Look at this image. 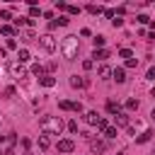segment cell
I'll list each match as a JSON object with an SVG mask.
<instances>
[{"label": "cell", "instance_id": "obj_1", "mask_svg": "<svg viewBox=\"0 0 155 155\" xmlns=\"http://www.w3.org/2000/svg\"><path fill=\"white\" fill-rule=\"evenodd\" d=\"M61 131H63V119L61 116H41V133L61 136Z\"/></svg>", "mask_w": 155, "mask_h": 155}, {"label": "cell", "instance_id": "obj_2", "mask_svg": "<svg viewBox=\"0 0 155 155\" xmlns=\"http://www.w3.org/2000/svg\"><path fill=\"white\" fill-rule=\"evenodd\" d=\"M61 53H63V58H75L78 56V36H65L61 41Z\"/></svg>", "mask_w": 155, "mask_h": 155}, {"label": "cell", "instance_id": "obj_3", "mask_svg": "<svg viewBox=\"0 0 155 155\" xmlns=\"http://www.w3.org/2000/svg\"><path fill=\"white\" fill-rule=\"evenodd\" d=\"M39 44H41V48H44L46 53H53V51L58 48V44H56V39H53L51 34H44V36H39Z\"/></svg>", "mask_w": 155, "mask_h": 155}, {"label": "cell", "instance_id": "obj_4", "mask_svg": "<svg viewBox=\"0 0 155 155\" xmlns=\"http://www.w3.org/2000/svg\"><path fill=\"white\" fill-rule=\"evenodd\" d=\"M7 68H10V75H12L15 80H24V78H29V73H27V68H24L22 63H10Z\"/></svg>", "mask_w": 155, "mask_h": 155}, {"label": "cell", "instance_id": "obj_5", "mask_svg": "<svg viewBox=\"0 0 155 155\" xmlns=\"http://www.w3.org/2000/svg\"><path fill=\"white\" fill-rule=\"evenodd\" d=\"M58 150H61V153H73V150H75V140H70V138L58 140Z\"/></svg>", "mask_w": 155, "mask_h": 155}, {"label": "cell", "instance_id": "obj_6", "mask_svg": "<svg viewBox=\"0 0 155 155\" xmlns=\"http://www.w3.org/2000/svg\"><path fill=\"white\" fill-rule=\"evenodd\" d=\"M90 150L92 153H104L107 150V143L99 140V138H90Z\"/></svg>", "mask_w": 155, "mask_h": 155}, {"label": "cell", "instance_id": "obj_7", "mask_svg": "<svg viewBox=\"0 0 155 155\" xmlns=\"http://www.w3.org/2000/svg\"><path fill=\"white\" fill-rule=\"evenodd\" d=\"M111 78L121 85V82H126V70H124V68H114V70H111Z\"/></svg>", "mask_w": 155, "mask_h": 155}, {"label": "cell", "instance_id": "obj_8", "mask_svg": "<svg viewBox=\"0 0 155 155\" xmlns=\"http://www.w3.org/2000/svg\"><path fill=\"white\" fill-rule=\"evenodd\" d=\"M0 34H2V36H7V39H12V36L17 34V29H15L12 24H2V27H0Z\"/></svg>", "mask_w": 155, "mask_h": 155}, {"label": "cell", "instance_id": "obj_9", "mask_svg": "<svg viewBox=\"0 0 155 155\" xmlns=\"http://www.w3.org/2000/svg\"><path fill=\"white\" fill-rule=\"evenodd\" d=\"M39 82H41L44 87H53V85H56V78H53V75H48V73H44V75L39 78Z\"/></svg>", "mask_w": 155, "mask_h": 155}, {"label": "cell", "instance_id": "obj_10", "mask_svg": "<svg viewBox=\"0 0 155 155\" xmlns=\"http://www.w3.org/2000/svg\"><path fill=\"white\" fill-rule=\"evenodd\" d=\"M97 121H99V114H97V111H85V124L97 126Z\"/></svg>", "mask_w": 155, "mask_h": 155}, {"label": "cell", "instance_id": "obj_11", "mask_svg": "<svg viewBox=\"0 0 155 155\" xmlns=\"http://www.w3.org/2000/svg\"><path fill=\"white\" fill-rule=\"evenodd\" d=\"M114 124H116V126H128V114H126V111H119V114L114 116Z\"/></svg>", "mask_w": 155, "mask_h": 155}, {"label": "cell", "instance_id": "obj_12", "mask_svg": "<svg viewBox=\"0 0 155 155\" xmlns=\"http://www.w3.org/2000/svg\"><path fill=\"white\" fill-rule=\"evenodd\" d=\"M85 85H87L85 78H80V75H70V87H85Z\"/></svg>", "mask_w": 155, "mask_h": 155}, {"label": "cell", "instance_id": "obj_13", "mask_svg": "<svg viewBox=\"0 0 155 155\" xmlns=\"http://www.w3.org/2000/svg\"><path fill=\"white\" fill-rule=\"evenodd\" d=\"M97 75H99L102 80H109V78H111V68H109V65H99V70H97Z\"/></svg>", "mask_w": 155, "mask_h": 155}, {"label": "cell", "instance_id": "obj_14", "mask_svg": "<svg viewBox=\"0 0 155 155\" xmlns=\"http://www.w3.org/2000/svg\"><path fill=\"white\" fill-rule=\"evenodd\" d=\"M107 111H109V114H114V116H116V114H119V111H121V107H119V102H111V99H109V102H107Z\"/></svg>", "mask_w": 155, "mask_h": 155}, {"label": "cell", "instance_id": "obj_15", "mask_svg": "<svg viewBox=\"0 0 155 155\" xmlns=\"http://www.w3.org/2000/svg\"><path fill=\"white\" fill-rule=\"evenodd\" d=\"M17 58H19V63H27V61L31 58V53H29L27 48H19V51H17Z\"/></svg>", "mask_w": 155, "mask_h": 155}, {"label": "cell", "instance_id": "obj_16", "mask_svg": "<svg viewBox=\"0 0 155 155\" xmlns=\"http://www.w3.org/2000/svg\"><path fill=\"white\" fill-rule=\"evenodd\" d=\"M68 22H70V17H68V15H61L58 19H53V24H56V27H68Z\"/></svg>", "mask_w": 155, "mask_h": 155}, {"label": "cell", "instance_id": "obj_17", "mask_svg": "<svg viewBox=\"0 0 155 155\" xmlns=\"http://www.w3.org/2000/svg\"><path fill=\"white\" fill-rule=\"evenodd\" d=\"M94 58L97 61H104V58H109V51L107 48H94Z\"/></svg>", "mask_w": 155, "mask_h": 155}, {"label": "cell", "instance_id": "obj_18", "mask_svg": "<svg viewBox=\"0 0 155 155\" xmlns=\"http://www.w3.org/2000/svg\"><path fill=\"white\" fill-rule=\"evenodd\" d=\"M138 107H140V104H138V99H133V97H131V99H126V109H128V111H138Z\"/></svg>", "mask_w": 155, "mask_h": 155}, {"label": "cell", "instance_id": "obj_19", "mask_svg": "<svg viewBox=\"0 0 155 155\" xmlns=\"http://www.w3.org/2000/svg\"><path fill=\"white\" fill-rule=\"evenodd\" d=\"M150 138H153V131H143V133L136 138V143H148Z\"/></svg>", "mask_w": 155, "mask_h": 155}, {"label": "cell", "instance_id": "obj_20", "mask_svg": "<svg viewBox=\"0 0 155 155\" xmlns=\"http://www.w3.org/2000/svg\"><path fill=\"white\" fill-rule=\"evenodd\" d=\"M48 145H51V140H48V136H46V133H41V136H39V148H41V150H46Z\"/></svg>", "mask_w": 155, "mask_h": 155}, {"label": "cell", "instance_id": "obj_21", "mask_svg": "<svg viewBox=\"0 0 155 155\" xmlns=\"http://www.w3.org/2000/svg\"><path fill=\"white\" fill-rule=\"evenodd\" d=\"M85 10H87L90 15H99V12H104V7H102V5H87Z\"/></svg>", "mask_w": 155, "mask_h": 155}, {"label": "cell", "instance_id": "obj_22", "mask_svg": "<svg viewBox=\"0 0 155 155\" xmlns=\"http://www.w3.org/2000/svg\"><path fill=\"white\" fill-rule=\"evenodd\" d=\"M104 41H107V39H104L102 34H97V36L92 39V44H94V48H102V46H104Z\"/></svg>", "mask_w": 155, "mask_h": 155}, {"label": "cell", "instance_id": "obj_23", "mask_svg": "<svg viewBox=\"0 0 155 155\" xmlns=\"http://www.w3.org/2000/svg\"><path fill=\"white\" fill-rule=\"evenodd\" d=\"M97 128H99V131H102V133H104V131H107V128H109V121H107V119H104V116H99V121H97Z\"/></svg>", "mask_w": 155, "mask_h": 155}, {"label": "cell", "instance_id": "obj_24", "mask_svg": "<svg viewBox=\"0 0 155 155\" xmlns=\"http://www.w3.org/2000/svg\"><path fill=\"white\" fill-rule=\"evenodd\" d=\"M12 22H15V29H19L22 24H27V22H29V17H15Z\"/></svg>", "mask_w": 155, "mask_h": 155}, {"label": "cell", "instance_id": "obj_25", "mask_svg": "<svg viewBox=\"0 0 155 155\" xmlns=\"http://www.w3.org/2000/svg\"><path fill=\"white\" fill-rule=\"evenodd\" d=\"M31 75L41 78V75H44V65H39V63H36V65H31Z\"/></svg>", "mask_w": 155, "mask_h": 155}, {"label": "cell", "instance_id": "obj_26", "mask_svg": "<svg viewBox=\"0 0 155 155\" xmlns=\"http://www.w3.org/2000/svg\"><path fill=\"white\" fill-rule=\"evenodd\" d=\"M39 15H41V7L31 5V7H29V17H39Z\"/></svg>", "mask_w": 155, "mask_h": 155}, {"label": "cell", "instance_id": "obj_27", "mask_svg": "<svg viewBox=\"0 0 155 155\" xmlns=\"http://www.w3.org/2000/svg\"><path fill=\"white\" fill-rule=\"evenodd\" d=\"M119 56H121V58H126V61H128V58H133L131 48H121V51H119Z\"/></svg>", "mask_w": 155, "mask_h": 155}, {"label": "cell", "instance_id": "obj_28", "mask_svg": "<svg viewBox=\"0 0 155 155\" xmlns=\"http://www.w3.org/2000/svg\"><path fill=\"white\" fill-rule=\"evenodd\" d=\"M82 68H85V70H92V68H94V61H92V58H85V61H82Z\"/></svg>", "mask_w": 155, "mask_h": 155}, {"label": "cell", "instance_id": "obj_29", "mask_svg": "<svg viewBox=\"0 0 155 155\" xmlns=\"http://www.w3.org/2000/svg\"><path fill=\"white\" fill-rule=\"evenodd\" d=\"M70 111L80 114V111H82V104H80V102H70Z\"/></svg>", "mask_w": 155, "mask_h": 155}, {"label": "cell", "instance_id": "obj_30", "mask_svg": "<svg viewBox=\"0 0 155 155\" xmlns=\"http://www.w3.org/2000/svg\"><path fill=\"white\" fill-rule=\"evenodd\" d=\"M0 19H12V10H0Z\"/></svg>", "mask_w": 155, "mask_h": 155}, {"label": "cell", "instance_id": "obj_31", "mask_svg": "<svg viewBox=\"0 0 155 155\" xmlns=\"http://www.w3.org/2000/svg\"><path fill=\"white\" fill-rule=\"evenodd\" d=\"M7 48H10V51H15V48H17V41H15V39H7V44H5V51H7Z\"/></svg>", "mask_w": 155, "mask_h": 155}, {"label": "cell", "instance_id": "obj_32", "mask_svg": "<svg viewBox=\"0 0 155 155\" xmlns=\"http://www.w3.org/2000/svg\"><path fill=\"white\" fill-rule=\"evenodd\" d=\"M58 107H61L63 111H70V102H68V99H61V102H58Z\"/></svg>", "mask_w": 155, "mask_h": 155}, {"label": "cell", "instance_id": "obj_33", "mask_svg": "<svg viewBox=\"0 0 155 155\" xmlns=\"http://www.w3.org/2000/svg\"><path fill=\"white\" fill-rule=\"evenodd\" d=\"M104 136H107V138H116V128H114V126H109V128L104 131Z\"/></svg>", "mask_w": 155, "mask_h": 155}, {"label": "cell", "instance_id": "obj_34", "mask_svg": "<svg viewBox=\"0 0 155 155\" xmlns=\"http://www.w3.org/2000/svg\"><path fill=\"white\" fill-rule=\"evenodd\" d=\"M68 15H80V7L78 5H68Z\"/></svg>", "mask_w": 155, "mask_h": 155}, {"label": "cell", "instance_id": "obj_35", "mask_svg": "<svg viewBox=\"0 0 155 155\" xmlns=\"http://www.w3.org/2000/svg\"><path fill=\"white\" fill-rule=\"evenodd\" d=\"M111 24H114V27H116V29H119V27H121V24H124V17H119V15H116V17H114V19H111Z\"/></svg>", "mask_w": 155, "mask_h": 155}, {"label": "cell", "instance_id": "obj_36", "mask_svg": "<svg viewBox=\"0 0 155 155\" xmlns=\"http://www.w3.org/2000/svg\"><path fill=\"white\" fill-rule=\"evenodd\" d=\"M68 131L70 133H78V121H68Z\"/></svg>", "mask_w": 155, "mask_h": 155}, {"label": "cell", "instance_id": "obj_37", "mask_svg": "<svg viewBox=\"0 0 155 155\" xmlns=\"http://www.w3.org/2000/svg\"><path fill=\"white\" fill-rule=\"evenodd\" d=\"M56 10H61V12H63V10H68V2H65V0H61V2H56Z\"/></svg>", "mask_w": 155, "mask_h": 155}, {"label": "cell", "instance_id": "obj_38", "mask_svg": "<svg viewBox=\"0 0 155 155\" xmlns=\"http://www.w3.org/2000/svg\"><path fill=\"white\" fill-rule=\"evenodd\" d=\"M104 17H109V19H114V17H116V10H109V7H107V10H104Z\"/></svg>", "mask_w": 155, "mask_h": 155}, {"label": "cell", "instance_id": "obj_39", "mask_svg": "<svg viewBox=\"0 0 155 155\" xmlns=\"http://www.w3.org/2000/svg\"><path fill=\"white\" fill-rule=\"evenodd\" d=\"M138 22H140V24H150V17H148V15H138Z\"/></svg>", "mask_w": 155, "mask_h": 155}, {"label": "cell", "instance_id": "obj_40", "mask_svg": "<svg viewBox=\"0 0 155 155\" xmlns=\"http://www.w3.org/2000/svg\"><path fill=\"white\" fill-rule=\"evenodd\" d=\"M145 78H148V80H155V65L148 68V75H145Z\"/></svg>", "mask_w": 155, "mask_h": 155}, {"label": "cell", "instance_id": "obj_41", "mask_svg": "<svg viewBox=\"0 0 155 155\" xmlns=\"http://www.w3.org/2000/svg\"><path fill=\"white\" fill-rule=\"evenodd\" d=\"M136 65H138L136 58H128V61H126V68H136Z\"/></svg>", "mask_w": 155, "mask_h": 155}, {"label": "cell", "instance_id": "obj_42", "mask_svg": "<svg viewBox=\"0 0 155 155\" xmlns=\"http://www.w3.org/2000/svg\"><path fill=\"white\" fill-rule=\"evenodd\" d=\"M56 68H58V65H56V61H51V63H48V65H46V70H48V75H51V73H53V70H56Z\"/></svg>", "mask_w": 155, "mask_h": 155}, {"label": "cell", "instance_id": "obj_43", "mask_svg": "<svg viewBox=\"0 0 155 155\" xmlns=\"http://www.w3.org/2000/svg\"><path fill=\"white\" fill-rule=\"evenodd\" d=\"M29 39H34V31H31V29H27V31H24V41H29Z\"/></svg>", "mask_w": 155, "mask_h": 155}, {"label": "cell", "instance_id": "obj_44", "mask_svg": "<svg viewBox=\"0 0 155 155\" xmlns=\"http://www.w3.org/2000/svg\"><path fill=\"white\" fill-rule=\"evenodd\" d=\"M80 36H92V31H90V29L85 27V29H80Z\"/></svg>", "mask_w": 155, "mask_h": 155}, {"label": "cell", "instance_id": "obj_45", "mask_svg": "<svg viewBox=\"0 0 155 155\" xmlns=\"http://www.w3.org/2000/svg\"><path fill=\"white\" fill-rule=\"evenodd\" d=\"M29 145H31V143H29V138H22V148H24V150H29Z\"/></svg>", "mask_w": 155, "mask_h": 155}, {"label": "cell", "instance_id": "obj_46", "mask_svg": "<svg viewBox=\"0 0 155 155\" xmlns=\"http://www.w3.org/2000/svg\"><path fill=\"white\" fill-rule=\"evenodd\" d=\"M150 119H153V121H155V109H153V111H150Z\"/></svg>", "mask_w": 155, "mask_h": 155}, {"label": "cell", "instance_id": "obj_47", "mask_svg": "<svg viewBox=\"0 0 155 155\" xmlns=\"http://www.w3.org/2000/svg\"><path fill=\"white\" fill-rule=\"evenodd\" d=\"M150 97H155V87H153V90H150Z\"/></svg>", "mask_w": 155, "mask_h": 155}, {"label": "cell", "instance_id": "obj_48", "mask_svg": "<svg viewBox=\"0 0 155 155\" xmlns=\"http://www.w3.org/2000/svg\"><path fill=\"white\" fill-rule=\"evenodd\" d=\"M0 143H5V136H0Z\"/></svg>", "mask_w": 155, "mask_h": 155}, {"label": "cell", "instance_id": "obj_49", "mask_svg": "<svg viewBox=\"0 0 155 155\" xmlns=\"http://www.w3.org/2000/svg\"><path fill=\"white\" fill-rule=\"evenodd\" d=\"M0 155H5V150H0Z\"/></svg>", "mask_w": 155, "mask_h": 155}, {"label": "cell", "instance_id": "obj_50", "mask_svg": "<svg viewBox=\"0 0 155 155\" xmlns=\"http://www.w3.org/2000/svg\"><path fill=\"white\" fill-rule=\"evenodd\" d=\"M24 155H31V153H24Z\"/></svg>", "mask_w": 155, "mask_h": 155}]
</instances>
